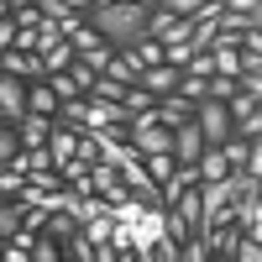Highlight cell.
Returning a JSON list of instances; mask_svg holds the SVG:
<instances>
[{
	"label": "cell",
	"instance_id": "cell-10",
	"mask_svg": "<svg viewBox=\"0 0 262 262\" xmlns=\"http://www.w3.org/2000/svg\"><path fill=\"white\" fill-rule=\"evenodd\" d=\"M226 173H231L226 147H210L205 142V152H200V184H215V179H226Z\"/></svg>",
	"mask_w": 262,
	"mask_h": 262
},
{
	"label": "cell",
	"instance_id": "cell-5",
	"mask_svg": "<svg viewBox=\"0 0 262 262\" xmlns=\"http://www.w3.org/2000/svg\"><path fill=\"white\" fill-rule=\"evenodd\" d=\"M200 152H205L200 121H179V126H173V158H179V163H200Z\"/></svg>",
	"mask_w": 262,
	"mask_h": 262
},
{
	"label": "cell",
	"instance_id": "cell-2",
	"mask_svg": "<svg viewBox=\"0 0 262 262\" xmlns=\"http://www.w3.org/2000/svg\"><path fill=\"white\" fill-rule=\"evenodd\" d=\"M194 121H200V131H205V142H210V147H221L231 131H236L231 105H226V100H215V95H205L200 105H194Z\"/></svg>",
	"mask_w": 262,
	"mask_h": 262
},
{
	"label": "cell",
	"instance_id": "cell-3",
	"mask_svg": "<svg viewBox=\"0 0 262 262\" xmlns=\"http://www.w3.org/2000/svg\"><path fill=\"white\" fill-rule=\"evenodd\" d=\"M27 116V79H16V74H6L0 69V121H21Z\"/></svg>",
	"mask_w": 262,
	"mask_h": 262
},
{
	"label": "cell",
	"instance_id": "cell-26",
	"mask_svg": "<svg viewBox=\"0 0 262 262\" xmlns=\"http://www.w3.org/2000/svg\"><path fill=\"white\" fill-rule=\"evenodd\" d=\"M184 69H189V74H205V79H210V74H215V53H210V48H205V53H194V58L184 63Z\"/></svg>",
	"mask_w": 262,
	"mask_h": 262
},
{
	"label": "cell",
	"instance_id": "cell-8",
	"mask_svg": "<svg viewBox=\"0 0 262 262\" xmlns=\"http://www.w3.org/2000/svg\"><path fill=\"white\" fill-rule=\"evenodd\" d=\"M48 152H53V163H74V158H79V131H74L69 121H53Z\"/></svg>",
	"mask_w": 262,
	"mask_h": 262
},
{
	"label": "cell",
	"instance_id": "cell-12",
	"mask_svg": "<svg viewBox=\"0 0 262 262\" xmlns=\"http://www.w3.org/2000/svg\"><path fill=\"white\" fill-rule=\"evenodd\" d=\"M74 42L63 37V42H53V48H42V63H48V74H63V69H74Z\"/></svg>",
	"mask_w": 262,
	"mask_h": 262
},
{
	"label": "cell",
	"instance_id": "cell-20",
	"mask_svg": "<svg viewBox=\"0 0 262 262\" xmlns=\"http://www.w3.org/2000/svg\"><path fill=\"white\" fill-rule=\"evenodd\" d=\"M242 173H247V184H257V189H262V137H252V147H247V163H242Z\"/></svg>",
	"mask_w": 262,
	"mask_h": 262
},
{
	"label": "cell",
	"instance_id": "cell-13",
	"mask_svg": "<svg viewBox=\"0 0 262 262\" xmlns=\"http://www.w3.org/2000/svg\"><path fill=\"white\" fill-rule=\"evenodd\" d=\"M210 53H215V74H231V79H242V74H247L242 48H210Z\"/></svg>",
	"mask_w": 262,
	"mask_h": 262
},
{
	"label": "cell",
	"instance_id": "cell-14",
	"mask_svg": "<svg viewBox=\"0 0 262 262\" xmlns=\"http://www.w3.org/2000/svg\"><path fill=\"white\" fill-rule=\"evenodd\" d=\"M126 111H131V116L158 111V95H152V90H142V84H126Z\"/></svg>",
	"mask_w": 262,
	"mask_h": 262
},
{
	"label": "cell",
	"instance_id": "cell-17",
	"mask_svg": "<svg viewBox=\"0 0 262 262\" xmlns=\"http://www.w3.org/2000/svg\"><path fill=\"white\" fill-rule=\"evenodd\" d=\"M63 257H74V262H95V242L84 236V226L69 236V242H63Z\"/></svg>",
	"mask_w": 262,
	"mask_h": 262
},
{
	"label": "cell",
	"instance_id": "cell-18",
	"mask_svg": "<svg viewBox=\"0 0 262 262\" xmlns=\"http://www.w3.org/2000/svg\"><path fill=\"white\" fill-rule=\"evenodd\" d=\"M131 48H137V58L147 63V69H152V63H168V48H163L158 37H137V42H131Z\"/></svg>",
	"mask_w": 262,
	"mask_h": 262
},
{
	"label": "cell",
	"instance_id": "cell-25",
	"mask_svg": "<svg viewBox=\"0 0 262 262\" xmlns=\"http://www.w3.org/2000/svg\"><path fill=\"white\" fill-rule=\"evenodd\" d=\"M236 257H242V262H262V242L242 231V242H236Z\"/></svg>",
	"mask_w": 262,
	"mask_h": 262
},
{
	"label": "cell",
	"instance_id": "cell-16",
	"mask_svg": "<svg viewBox=\"0 0 262 262\" xmlns=\"http://www.w3.org/2000/svg\"><path fill=\"white\" fill-rule=\"evenodd\" d=\"M42 231H48V236H53V242H69V236L79 231V221H74V215H69V210H53V215H48V226H42Z\"/></svg>",
	"mask_w": 262,
	"mask_h": 262
},
{
	"label": "cell",
	"instance_id": "cell-19",
	"mask_svg": "<svg viewBox=\"0 0 262 262\" xmlns=\"http://www.w3.org/2000/svg\"><path fill=\"white\" fill-rule=\"evenodd\" d=\"M63 257V242H53L48 231H37V242H32V262H58Z\"/></svg>",
	"mask_w": 262,
	"mask_h": 262
},
{
	"label": "cell",
	"instance_id": "cell-9",
	"mask_svg": "<svg viewBox=\"0 0 262 262\" xmlns=\"http://www.w3.org/2000/svg\"><path fill=\"white\" fill-rule=\"evenodd\" d=\"M58 105H63V100L53 95L48 79H32V84H27V111H37V116H58Z\"/></svg>",
	"mask_w": 262,
	"mask_h": 262
},
{
	"label": "cell",
	"instance_id": "cell-7",
	"mask_svg": "<svg viewBox=\"0 0 262 262\" xmlns=\"http://www.w3.org/2000/svg\"><path fill=\"white\" fill-rule=\"evenodd\" d=\"M137 84H142V90H152V95H173V90H179V69H173V63H152V69H142L137 74Z\"/></svg>",
	"mask_w": 262,
	"mask_h": 262
},
{
	"label": "cell",
	"instance_id": "cell-27",
	"mask_svg": "<svg viewBox=\"0 0 262 262\" xmlns=\"http://www.w3.org/2000/svg\"><path fill=\"white\" fill-rule=\"evenodd\" d=\"M152 6H163V11H173V16H194L205 0H152Z\"/></svg>",
	"mask_w": 262,
	"mask_h": 262
},
{
	"label": "cell",
	"instance_id": "cell-4",
	"mask_svg": "<svg viewBox=\"0 0 262 262\" xmlns=\"http://www.w3.org/2000/svg\"><path fill=\"white\" fill-rule=\"evenodd\" d=\"M0 69L16 74V79H48V63H42V53H21V48H0Z\"/></svg>",
	"mask_w": 262,
	"mask_h": 262
},
{
	"label": "cell",
	"instance_id": "cell-24",
	"mask_svg": "<svg viewBox=\"0 0 262 262\" xmlns=\"http://www.w3.org/2000/svg\"><path fill=\"white\" fill-rule=\"evenodd\" d=\"M236 137H247V142H252V137H262V105H257L252 116H242V121H236Z\"/></svg>",
	"mask_w": 262,
	"mask_h": 262
},
{
	"label": "cell",
	"instance_id": "cell-15",
	"mask_svg": "<svg viewBox=\"0 0 262 262\" xmlns=\"http://www.w3.org/2000/svg\"><path fill=\"white\" fill-rule=\"evenodd\" d=\"M173 168H179V158H173V152H147V173L158 179V189L173 179Z\"/></svg>",
	"mask_w": 262,
	"mask_h": 262
},
{
	"label": "cell",
	"instance_id": "cell-11",
	"mask_svg": "<svg viewBox=\"0 0 262 262\" xmlns=\"http://www.w3.org/2000/svg\"><path fill=\"white\" fill-rule=\"evenodd\" d=\"M158 116H163L168 126H179V121H194V100L173 90V95H163V100H158Z\"/></svg>",
	"mask_w": 262,
	"mask_h": 262
},
{
	"label": "cell",
	"instance_id": "cell-21",
	"mask_svg": "<svg viewBox=\"0 0 262 262\" xmlns=\"http://www.w3.org/2000/svg\"><path fill=\"white\" fill-rule=\"evenodd\" d=\"M48 84H53V95H58V100H74V95H84V90H79V79H74L69 69H63V74H48Z\"/></svg>",
	"mask_w": 262,
	"mask_h": 262
},
{
	"label": "cell",
	"instance_id": "cell-23",
	"mask_svg": "<svg viewBox=\"0 0 262 262\" xmlns=\"http://www.w3.org/2000/svg\"><path fill=\"white\" fill-rule=\"evenodd\" d=\"M242 90H247V95H252V100L262 105V58L252 63V69H247V74H242Z\"/></svg>",
	"mask_w": 262,
	"mask_h": 262
},
{
	"label": "cell",
	"instance_id": "cell-1",
	"mask_svg": "<svg viewBox=\"0 0 262 262\" xmlns=\"http://www.w3.org/2000/svg\"><path fill=\"white\" fill-rule=\"evenodd\" d=\"M84 21L105 37L116 42V48H126V42L147 37V21H152V0H121V6H90L84 11Z\"/></svg>",
	"mask_w": 262,
	"mask_h": 262
},
{
	"label": "cell",
	"instance_id": "cell-22",
	"mask_svg": "<svg viewBox=\"0 0 262 262\" xmlns=\"http://www.w3.org/2000/svg\"><path fill=\"white\" fill-rule=\"evenodd\" d=\"M152 262H184V247L173 242V236H158V247H152Z\"/></svg>",
	"mask_w": 262,
	"mask_h": 262
},
{
	"label": "cell",
	"instance_id": "cell-6",
	"mask_svg": "<svg viewBox=\"0 0 262 262\" xmlns=\"http://www.w3.org/2000/svg\"><path fill=\"white\" fill-rule=\"evenodd\" d=\"M53 121L58 116H37V111H27L16 121V137H21V147H48V137H53Z\"/></svg>",
	"mask_w": 262,
	"mask_h": 262
}]
</instances>
